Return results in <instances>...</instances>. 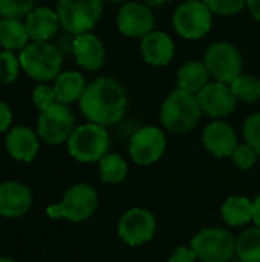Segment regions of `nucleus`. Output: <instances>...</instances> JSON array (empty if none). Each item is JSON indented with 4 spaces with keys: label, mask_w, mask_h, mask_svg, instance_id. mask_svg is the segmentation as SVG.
I'll return each mask as SVG.
<instances>
[{
    "label": "nucleus",
    "mask_w": 260,
    "mask_h": 262,
    "mask_svg": "<svg viewBox=\"0 0 260 262\" xmlns=\"http://www.w3.org/2000/svg\"><path fill=\"white\" fill-rule=\"evenodd\" d=\"M245 143H248L260 157V112L250 115L242 127Z\"/></svg>",
    "instance_id": "obj_31"
},
{
    "label": "nucleus",
    "mask_w": 260,
    "mask_h": 262,
    "mask_svg": "<svg viewBox=\"0 0 260 262\" xmlns=\"http://www.w3.org/2000/svg\"><path fill=\"white\" fill-rule=\"evenodd\" d=\"M116 25L123 35L132 38H144L153 31L155 17L147 5L129 2L124 3L118 11Z\"/></svg>",
    "instance_id": "obj_13"
},
{
    "label": "nucleus",
    "mask_w": 260,
    "mask_h": 262,
    "mask_svg": "<svg viewBox=\"0 0 260 262\" xmlns=\"http://www.w3.org/2000/svg\"><path fill=\"white\" fill-rule=\"evenodd\" d=\"M127 163L120 154H107L100 161V177L107 184H120L127 177Z\"/></svg>",
    "instance_id": "obj_26"
},
{
    "label": "nucleus",
    "mask_w": 260,
    "mask_h": 262,
    "mask_svg": "<svg viewBox=\"0 0 260 262\" xmlns=\"http://www.w3.org/2000/svg\"><path fill=\"white\" fill-rule=\"evenodd\" d=\"M204 147L216 158H231L239 146L234 129L225 121H213L204 127L202 132Z\"/></svg>",
    "instance_id": "obj_15"
},
{
    "label": "nucleus",
    "mask_w": 260,
    "mask_h": 262,
    "mask_svg": "<svg viewBox=\"0 0 260 262\" xmlns=\"http://www.w3.org/2000/svg\"><path fill=\"white\" fill-rule=\"evenodd\" d=\"M32 100L35 103V106L43 111L44 107L51 106L52 103L57 101V97H55V92H54V88L51 86H46V84H38L34 92H32Z\"/></svg>",
    "instance_id": "obj_33"
},
{
    "label": "nucleus",
    "mask_w": 260,
    "mask_h": 262,
    "mask_svg": "<svg viewBox=\"0 0 260 262\" xmlns=\"http://www.w3.org/2000/svg\"><path fill=\"white\" fill-rule=\"evenodd\" d=\"M169 262H198V258L190 247L181 246L172 253V256L169 258Z\"/></svg>",
    "instance_id": "obj_35"
},
{
    "label": "nucleus",
    "mask_w": 260,
    "mask_h": 262,
    "mask_svg": "<svg viewBox=\"0 0 260 262\" xmlns=\"http://www.w3.org/2000/svg\"><path fill=\"white\" fill-rule=\"evenodd\" d=\"M173 28L184 38L198 40L211 28V11L205 2H184L173 14Z\"/></svg>",
    "instance_id": "obj_10"
},
{
    "label": "nucleus",
    "mask_w": 260,
    "mask_h": 262,
    "mask_svg": "<svg viewBox=\"0 0 260 262\" xmlns=\"http://www.w3.org/2000/svg\"><path fill=\"white\" fill-rule=\"evenodd\" d=\"M253 207H254V213H253V221L254 224L260 227V193L256 196V200L253 201Z\"/></svg>",
    "instance_id": "obj_38"
},
{
    "label": "nucleus",
    "mask_w": 260,
    "mask_h": 262,
    "mask_svg": "<svg viewBox=\"0 0 260 262\" xmlns=\"http://www.w3.org/2000/svg\"><path fill=\"white\" fill-rule=\"evenodd\" d=\"M75 130V117L67 104L60 101L40 111L37 118V135L48 144L57 146L67 143Z\"/></svg>",
    "instance_id": "obj_8"
},
{
    "label": "nucleus",
    "mask_w": 260,
    "mask_h": 262,
    "mask_svg": "<svg viewBox=\"0 0 260 262\" xmlns=\"http://www.w3.org/2000/svg\"><path fill=\"white\" fill-rule=\"evenodd\" d=\"M74 57L77 60V64L87 71H98L104 64L106 51L101 43V40L87 32L77 35L75 45H74Z\"/></svg>",
    "instance_id": "obj_19"
},
{
    "label": "nucleus",
    "mask_w": 260,
    "mask_h": 262,
    "mask_svg": "<svg viewBox=\"0 0 260 262\" xmlns=\"http://www.w3.org/2000/svg\"><path fill=\"white\" fill-rule=\"evenodd\" d=\"M75 38L77 35L74 34H69V32H64L63 35L58 37L55 46L57 49L60 51V54L63 57H69V55H74V45H75Z\"/></svg>",
    "instance_id": "obj_34"
},
{
    "label": "nucleus",
    "mask_w": 260,
    "mask_h": 262,
    "mask_svg": "<svg viewBox=\"0 0 260 262\" xmlns=\"http://www.w3.org/2000/svg\"><path fill=\"white\" fill-rule=\"evenodd\" d=\"M253 213H254L253 201L241 195L228 196L221 207L222 221L231 227L248 224L250 221H253Z\"/></svg>",
    "instance_id": "obj_23"
},
{
    "label": "nucleus",
    "mask_w": 260,
    "mask_h": 262,
    "mask_svg": "<svg viewBox=\"0 0 260 262\" xmlns=\"http://www.w3.org/2000/svg\"><path fill=\"white\" fill-rule=\"evenodd\" d=\"M147 6H152V8H158V6H162L166 3H169L170 0H143Z\"/></svg>",
    "instance_id": "obj_39"
},
{
    "label": "nucleus",
    "mask_w": 260,
    "mask_h": 262,
    "mask_svg": "<svg viewBox=\"0 0 260 262\" xmlns=\"http://www.w3.org/2000/svg\"><path fill=\"white\" fill-rule=\"evenodd\" d=\"M106 2H112V3H121V2H126V0H106Z\"/></svg>",
    "instance_id": "obj_41"
},
{
    "label": "nucleus",
    "mask_w": 260,
    "mask_h": 262,
    "mask_svg": "<svg viewBox=\"0 0 260 262\" xmlns=\"http://www.w3.org/2000/svg\"><path fill=\"white\" fill-rule=\"evenodd\" d=\"M63 55L49 41H32L21 49L18 61L25 74L37 81H51L61 74Z\"/></svg>",
    "instance_id": "obj_3"
},
{
    "label": "nucleus",
    "mask_w": 260,
    "mask_h": 262,
    "mask_svg": "<svg viewBox=\"0 0 260 262\" xmlns=\"http://www.w3.org/2000/svg\"><path fill=\"white\" fill-rule=\"evenodd\" d=\"M230 88L234 97L244 103H254L260 98V80L253 75L241 74Z\"/></svg>",
    "instance_id": "obj_27"
},
{
    "label": "nucleus",
    "mask_w": 260,
    "mask_h": 262,
    "mask_svg": "<svg viewBox=\"0 0 260 262\" xmlns=\"http://www.w3.org/2000/svg\"><path fill=\"white\" fill-rule=\"evenodd\" d=\"M185 2H204V0H185Z\"/></svg>",
    "instance_id": "obj_42"
},
{
    "label": "nucleus",
    "mask_w": 260,
    "mask_h": 262,
    "mask_svg": "<svg viewBox=\"0 0 260 262\" xmlns=\"http://www.w3.org/2000/svg\"><path fill=\"white\" fill-rule=\"evenodd\" d=\"M80 109L89 123L100 126L116 124L126 114L127 94L118 80L100 77L86 86Z\"/></svg>",
    "instance_id": "obj_1"
},
{
    "label": "nucleus",
    "mask_w": 260,
    "mask_h": 262,
    "mask_svg": "<svg viewBox=\"0 0 260 262\" xmlns=\"http://www.w3.org/2000/svg\"><path fill=\"white\" fill-rule=\"evenodd\" d=\"M32 207L31 189L18 181H6L0 184V216L18 218Z\"/></svg>",
    "instance_id": "obj_16"
},
{
    "label": "nucleus",
    "mask_w": 260,
    "mask_h": 262,
    "mask_svg": "<svg viewBox=\"0 0 260 262\" xmlns=\"http://www.w3.org/2000/svg\"><path fill=\"white\" fill-rule=\"evenodd\" d=\"M29 40L26 26L17 18H2L0 20V45L5 51H15L26 48Z\"/></svg>",
    "instance_id": "obj_24"
},
{
    "label": "nucleus",
    "mask_w": 260,
    "mask_h": 262,
    "mask_svg": "<svg viewBox=\"0 0 260 262\" xmlns=\"http://www.w3.org/2000/svg\"><path fill=\"white\" fill-rule=\"evenodd\" d=\"M236 255L242 262H260V227H250L236 238Z\"/></svg>",
    "instance_id": "obj_25"
},
{
    "label": "nucleus",
    "mask_w": 260,
    "mask_h": 262,
    "mask_svg": "<svg viewBox=\"0 0 260 262\" xmlns=\"http://www.w3.org/2000/svg\"><path fill=\"white\" fill-rule=\"evenodd\" d=\"M190 249L201 262H228L236 253V238L225 229L207 227L198 232Z\"/></svg>",
    "instance_id": "obj_7"
},
{
    "label": "nucleus",
    "mask_w": 260,
    "mask_h": 262,
    "mask_svg": "<svg viewBox=\"0 0 260 262\" xmlns=\"http://www.w3.org/2000/svg\"><path fill=\"white\" fill-rule=\"evenodd\" d=\"M211 12L219 15L238 14L247 5V0H204Z\"/></svg>",
    "instance_id": "obj_32"
},
{
    "label": "nucleus",
    "mask_w": 260,
    "mask_h": 262,
    "mask_svg": "<svg viewBox=\"0 0 260 262\" xmlns=\"http://www.w3.org/2000/svg\"><path fill=\"white\" fill-rule=\"evenodd\" d=\"M5 144L8 154L21 163H31L40 150L38 135L26 126L12 127L6 135Z\"/></svg>",
    "instance_id": "obj_17"
},
{
    "label": "nucleus",
    "mask_w": 260,
    "mask_h": 262,
    "mask_svg": "<svg viewBox=\"0 0 260 262\" xmlns=\"http://www.w3.org/2000/svg\"><path fill=\"white\" fill-rule=\"evenodd\" d=\"M18 68L20 61L12 54V51H3L0 52V83L11 84L18 77Z\"/></svg>",
    "instance_id": "obj_29"
},
{
    "label": "nucleus",
    "mask_w": 260,
    "mask_h": 262,
    "mask_svg": "<svg viewBox=\"0 0 260 262\" xmlns=\"http://www.w3.org/2000/svg\"><path fill=\"white\" fill-rule=\"evenodd\" d=\"M12 123V112H11V107L0 100V134L6 132L8 127L11 126Z\"/></svg>",
    "instance_id": "obj_36"
},
{
    "label": "nucleus",
    "mask_w": 260,
    "mask_h": 262,
    "mask_svg": "<svg viewBox=\"0 0 260 262\" xmlns=\"http://www.w3.org/2000/svg\"><path fill=\"white\" fill-rule=\"evenodd\" d=\"M52 88H54L57 101L63 104H70V103L81 100L86 91V81L80 72L66 71V72H61L55 78V83Z\"/></svg>",
    "instance_id": "obj_21"
},
{
    "label": "nucleus",
    "mask_w": 260,
    "mask_h": 262,
    "mask_svg": "<svg viewBox=\"0 0 260 262\" xmlns=\"http://www.w3.org/2000/svg\"><path fill=\"white\" fill-rule=\"evenodd\" d=\"M25 26L32 41H48L57 34L60 20L57 11L51 8H34L26 15Z\"/></svg>",
    "instance_id": "obj_20"
},
{
    "label": "nucleus",
    "mask_w": 260,
    "mask_h": 262,
    "mask_svg": "<svg viewBox=\"0 0 260 262\" xmlns=\"http://www.w3.org/2000/svg\"><path fill=\"white\" fill-rule=\"evenodd\" d=\"M247 6L251 12V15L260 21V0H247Z\"/></svg>",
    "instance_id": "obj_37"
},
{
    "label": "nucleus",
    "mask_w": 260,
    "mask_h": 262,
    "mask_svg": "<svg viewBox=\"0 0 260 262\" xmlns=\"http://www.w3.org/2000/svg\"><path fill=\"white\" fill-rule=\"evenodd\" d=\"M259 155L257 152L248 144V143H244V144H239L236 147V150L233 152L231 155V160H233V164L242 170H250L254 167L256 161H257Z\"/></svg>",
    "instance_id": "obj_30"
},
{
    "label": "nucleus",
    "mask_w": 260,
    "mask_h": 262,
    "mask_svg": "<svg viewBox=\"0 0 260 262\" xmlns=\"http://www.w3.org/2000/svg\"><path fill=\"white\" fill-rule=\"evenodd\" d=\"M201 114L202 111L198 103V97L182 89H176L164 100L159 120L169 132L185 134L196 127Z\"/></svg>",
    "instance_id": "obj_2"
},
{
    "label": "nucleus",
    "mask_w": 260,
    "mask_h": 262,
    "mask_svg": "<svg viewBox=\"0 0 260 262\" xmlns=\"http://www.w3.org/2000/svg\"><path fill=\"white\" fill-rule=\"evenodd\" d=\"M34 5L35 0H0V17L20 20L34 9Z\"/></svg>",
    "instance_id": "obj_28"
},
{
    "label": "nucleus",
    "mask_w": 260,
    "mask_h": 262,
    "mask_svg": "<svg viewBox=\"0 0 260 262\" xmlns=\"http://www.w3.org/2000/svg\"><path fill=\"white\" fill-rule=\"evenodd\" d=\"M156 232V220L153 213L143 207L127 210L118 223V236L129 246L138 247L152 241Z\"/></svg>",
    "instance_id": "obj_11"
},
{
    "label": "nucleus",
    "mask_w": 260,
    "mask_h": 262,
    "mask_svg": "<svg viewBox=\"0 0 260 262\" xmlns=\"http://www.w3.org/2000/svg\"><path fill=\"white\" fill-rule=\"evenodd\" d=\"M67 152L78 163H100L109 154L110 140L104 126L86 123L72 132L67 140Z\"/></svg>",
    "instance_id": "obj_5"
},
{
    "label": "nucleus",
    "mask_w": 260,
    "mask_h": 262,
    "mask_svg": "<svg viewBox=\"0 0 260 262\" xmlns=\"http://www.w3.org/2000/svg\"><path fill=\"white\" fill-rule=\"evenodd\" d=\"M0 262H15L12 258H6V256H2L0 258Z\"/></svg>",
    "instance_id": "obj_40"
},
{
    "label": "nucleus",
    "mask_w": 260,
    "mask_h": 262,
    "mask_svg": "<svg viewBox=\"0 0 260 262\" xmlns=\"http://www.w3.org/2000/svg\"><path fill=\"white\" fill-rule=\"evenodd\" d=\"M210 77L219 83L231 84L242 72V57L236 46L227 41L213 43L204 57Z\"/></svg>",
    "instance_id": "obj_9"
},
{
    "label": "nucleus",
    "mask_w": 260,
    "mask_h": 262,
    "mask_svg": "<svg viewBox=\"0 0 260 262\" xmlns=\"http://www.w3.org/2000/svg\"><path fill=\"white\" fill-rule=\"evenodd\" d=\"M210 72L204 61L192 60L181 66L178 71V86L179 89L198 95L210 81Z\"/></svg>",
    "instance_id": "obj_22"
},
{
    "label": "nucleus",
    "mask_w": 260,
    "mask_h": 262,
    "mask_svg": "<svg viewBox=\"0 0 260 262\" xmlns=\"http://www.w3.org/2000/svg\"><path fill=\"white\" fill-rule=\"evenodd\" d=\"M103 0H58L60 26L74 35L87 34L101 18Z\"/></svg>",
    "instance_id": "obj_6"
},
{
    "label": "nucleus",
    "mask_w": 260,
    "mask_h": 262,
    "mask_svg": "<svg viewBox=\"0 0 260 262\" xmlns=\"http://www.w3.org/2000/svg\"><path fill=\"white\" fill-rule=\"evenodd\" d=\"M141 54L152 66H166L175 55V43L166 32L152 31L141 40Z\"/></svg>",
    "instance_id": "obj_18"
},
{
    "label": "nucleus",
    "mask_w": 260,
    "mask_h": 262,
    "mask_svg": "<svg viewBox=\"0 0 260 262\" xmlns=\"http://www.w3.org/2000/svg\"><path fill=\"white\" fill-rule=\"evenodd\" d=\"M164 132L156 126H144L138 129L129 143V154L138 166H150L156 163L166 152Z\"/></svg>",
    "instance_id": "obj_12"
},
{
    "label": "nucleus",
    "mask_w": 260,
    "mask_h": 262,
    "mask_svg": "<svg viewBox=\"0 0 260 262\" xmlns=\"http://www.w3.org/2000/svg\"><path fill=\"white\" fill-rule=\"evenodd\" d=\"M98 207L97 190L86 183L69 187L58 204L46 209L51 220H67L70 223H83L89 220Z\"/></svg>",
    "instance_id": "obj_4"
},
{
    "label": "nucleus",
    "mask_w": 260,
    "mask_h": 262,
    "mask_svg": "<svg viewBox=\"0 0 260 262\" xmlns=\"http://www.w3.org/2000/svg\"><path fill=\"white\" fill-rule=\"evenodd\" d=\"M196 97L201 111L211 118L228 117L236 109L238 103V98L234 97L231 88L219 81L208 83Z\"/></svg>",
    "instance_id": "obj_14"
}]
</instances>
